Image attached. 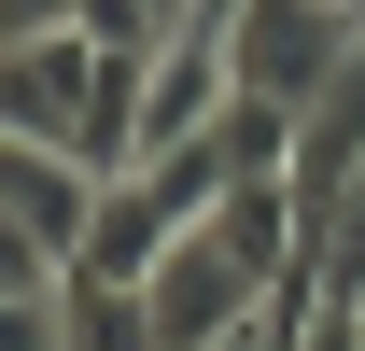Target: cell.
<instances>
[{"label": "cell", "mask_w": 365, "mask_h": 351, "mask_svg": "<svg viewBox=\"0 0 365 351\" xmlns=\"http://www.w3.org/2000/svg\"><path fill=\"white\" fill-rule=\"evenodd\" d=\"M56 281H71V253H43L29 225L0 211V295H56Z\"/></svg>", "instance_id": "cell-8"}, {"label": "cell", "mask_w": 365, "mask_h": 351, "mask_svg": "<svg viewBox=\"0 0 365 351\" xmlns=\"http://www.w3.org/2000/svg\"><path fill=\"white\" fill-rule=\"evenodd\" d=\"M98 85H113V56L85 29H43V43H0V127L14 141H85Z\"/></svg>", "instance_id": "cell-4"}, {"label": "cell", "mask_w": 365, "mask_h": 351, "mask_svg": "<svg viewBox=\"0 0 365 351\" xmlns=\"http://www.w3.org/2000/svg\"><path fill=\"white\" fill-rule=\"evenodd\" d=\"M0 211L29 225L43 253H85V225H98V169L71 155V141H14V127H0Z\"/></svg>", "instance_id": "cell-5"}, {"label": "cell", "mask_w": 365, "mask_h": 351, "mask_svg": "<svg viewBox=\"0 0 365 351\" xmlns=\"http://www.w3.org/2000/svg\"><path fill=\"white\" fill-rule=\"evenodd\" d=\"M56 351H169V337H155V295H140V281L71 267V281H56Z\"/></svg>", "instance_id": "cell-6"}, {"label": "cell", "mask_w": 365, "mask_h": 351, "mask_svg": "<svg viewBox=\"0 0 365 351\" xmlns=\"http://www.w3.org/2000/svg\"><path fill=\"white\" fill-rule=\"evenodd\" d=\"M140 295H155V337H169V351H239V337L281 309V281H253L211 225H182L169 253H155V281H140Z\"/></svg>", "instance_id": "cell-3"}, {"label": "cell", "mask_w": 365, "mask_h": 351, "mask_svg": "<svg viewBox=\"0 0 365 351\" xmlns=\"http://www.w3.org/2000/svg\"><path fill=\"white\" fill-rule=\"evenodd\" d=\"M71 29H85L98 56H155V43H169V14H155V0H71Z\"/></svg>", "instance_id": "cell-7"}, {"label": "cell", "mask_w": 365, "mask_h": 351, "mask_svg": "<svg viewBox=\"0 0 365 351\" xmlns=\"http://www.w3.org/2000/svg\"><path fill=\"white\" fill-rule=\"evenodd\" d=\"M155 14H169V29H182V14H197V0H155Z\"/></svg>", "instance_id": "cell-10"}, {"label": "cell", "mask_w": 365, "mask_h": 351, "mask_svg": "<svg viewBox=\"0 0 365 351\" xmlns=\"http://www.w3.org/2000/svg\"><path fill=\"white\" fill-rule=\"evenodd\" d=\"M211 197H225V155L211 141H182V155H140V169L98 183V225H85V253L98 281H155V253H169L182 225H211Z\"/></svg>", "instance_id": "cell-1"}, {"label": "cell", "mask_w": 365, "mask_h": 351, "mask_svg": "<svg viewBox=\"0 0 365 351\" xmlns=\"http://www.w3.org/2000/svg\"><path fill=\"white\" fill-rule=\"evenodd\" d=\"M351 56H365V14H351V0H239V14H225L239 98H281V113H309Z\"/></svg>", "instance_id": "cell-2"}, {"label": "cell", "mask_w": 365, "mask_h": 351, "mask_svg": "<svg viewBox=\"0 0 365 351\" xmlns=\"http://www.w3.org/2000/svg\"><path fill=\"white\" fill-rule=\"evenodd\" d=\"M0 351H56V295H0Z\"/></svg>", "instance_id": "cell-9"}]
</instances>
